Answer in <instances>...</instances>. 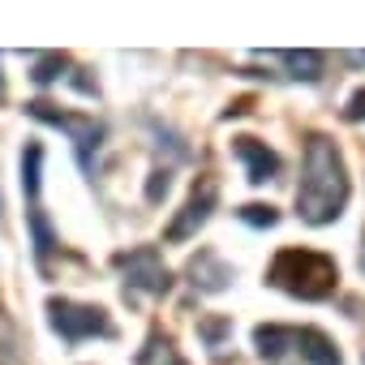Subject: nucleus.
I'll list each match as a JSON object with an SVG mask.
<instances>
[{"mask_svg":"<svg viewBox=\"0 0 365 365\" xmlns=\"http://www.w3.org/2000/svg\"><path fill=\"white\" fill-rule=\"evenodd\" d=\"M348 202V172L331 138L314 133L305 142V163H301V190H297V215L305 224H331L339 220Z\"/></svg>","mask_w":365,"mask_h":365,"instance_id":"obj_1","label":"nucleus"},{"mask_svg":"<svg viewBox=\"0 0 365 365\" xmlns=\"http://www.w3.org/2000/svg\"><path fill=\"white\" fill-rule=\"evenodd\" d=\"M335 279H339L335 262L318 250H279L275 262H271V284L292 292V297H305V301L331 297Z\"/></svg>","mask_w":365,"mask_h":365,"instance_id":"obj_2","label":"nucleus"},{"mask_svg":"<svg viewBox=\"0 0 365 365\" xmlns=\"http://www.w3.org/2000/svg\"><path fill=\"white\" fill-rule=\"evenodd\" d=\"M48 314H52V327L65 335V339H86V335H112V322L103 309L95 305H73V301H61L52 297L48 301Z\"/></svg>","mask_w":365,"mask_h":365,"instance_id":"obj_3","label":"nucleus"},{"mask_svg":"<svg viewBox=\"0 0 365 365\" xmlns=\"http://www.w3.org/2000/svg\"><path fill=\"white\" fill-rule=\"evenodd\" d=\"M116 267L125 271V288H138V292H168V271H163V262H159V254L150 250V245H142V250H129V254H116Z\"/></svg>","mask_w":365,"mask_h":365,"instance_id":"obj_4","label":"nucleus"},{"mask_svg":"<svg viewBox=\"0 0 365 365\" xmlns=\"http://www.w3.org/2000/svg\"><path fill=\"white\" fill-rule=\"evenodd\" d=\"M215 198H220V190H215V180H207L202 190H194V198L185 202V211L176 215V224L168 228V241H185V237H194L207 220H211V211H215Z\"/></svg>","mask_w":365,"mask_h":365,"instance_id":"obj_5","label":"nucleus"},{"mask_svg":"<svg viewBox=\"0 0 365 365\" xmlns=\"http://www.w3.org/2000/svg\"><path fill=\"white\" fill-rule=\"evenodd\" d=\"M31 116H35V120H48V125H65V129L73 133V142H78L82 159H86V155H91V146H99V138H103V129H99L95 120H73V116L56 112L52 103H31Z\"/></svg>","mask_w":365,"mask_h":365,"instance_id":"obj_6","label":"nucleus"},{"mask_svg":"<svg viewBox=\"0 0 365 365\" xmlns=\"http://www.w3.org/2000/svg\"><path fill=\"white\" fill-rule=\"evenodd\" d=\"M237 159L245 163V172H250V180L254 185H262V180H271L275 172H279V155L267 146V142H258V138H237Z\"/></svg>","mask_w":365,"mask_h":365,"instance_id":"obj_7","label":"nucleus"},{"mask_svg":"<svg viewBox=\"0 0 365 365\" xmlns=\"http://www.w3.org/2000/svg\"><path fill=\"white\" fill-rule=\"evenodd\" d=\"M190 279H194V288H202V292H220V288H228L232 271H228L211 250H202V254L190 262Z\"/></svg>","mask_w":365,"mask_h":365,"instance_id":"obj_8","label":"nucleus"},{"mask_svg":"<svg viewBox=\"0 0 365 365\" xmlns=\"http://www.w3.org/2000/svg\"><path fill=\"white\" fill-rule=\"evenodd\" d=\"M297 348H301V356H305L309 365H339V348H335L322 331H314V327L297 331Z\"/></svg>","mask_w":365,"mask_h":365,"instance_id":"obj_9","label":"nucleus"},{"mask_svg":"<svg viewBox=\"0 0 365 365\" xmlns=\"http://www.w3.org/2000/svg\"><path fill=\"white\" fill-rule=\"evenodd\" d=\"M254 344H258L262 356H279V352H288V348L297 344V331H284V327H258V331H254Z\"/></svg>","mask_w":365,"mask_h":365,"instance_id":"obj_10","label":"nucleus"},{"mask_svg":"<svg viewBox=\"0 0 365 365\" xmlns=\"http://www.w3.org/2000/svg\"><path fill=\"white\" fill-rule=\"evenodd\" d=\"M0 365H22V335L9 314H0Z\"/></svg>","mask_w":365,"mask_h":365,"instance_id":"obj_11","label":"nucleus"},{"mask_svg":"<svg viewBox=\"0 0 365 365\" xmlns=\"http://www.w3.org/2000/svg\"><path fill=\"white\" fill-rule=\"evenodd\" d=\"M39 163H43V146H39V142H31V146H26V155H22V185H26V194H31V198L39 194Z\"/></svg>","mask_w":365,"mask_h":365,"instance_id":"obj_12","label":"nucleus"},{"mask_svg":"<svg viewBox=\"0 0 365 365\" xmlns=\"http://www.w3.org/2000/svg\"><path fill=\"white\" fill-rule=\"evenodd\" d=\"M284 61H288V65H292V73H297V78H305V82H314V78L322 73V56H318V52H288Z\"/></svg>","mask_w":365,"mask_h":365,"instance_id":"obj_13","label":"nucleus"},{"mask_svg":"<svg viewBox=\"0 0 365 365\" xmlns=\"http://www.w3.org/2000/svg\"><path fill=\"white\" fill-rule=\"evenodd\" d=\"M65 65H69V56L48 52V56H39V61H35V73H31V78H35L39 86H48V82H56V78H61V69H65Z\"/></svg>","mask_w":365,"mask_h":365,"instance_id":"obj_14","label":"nucleus"},{"mask_svg":"<svg viewBox=\"0 0 365 365\" xmlns=\"http://www.w3.org/2000/svg\"><path fill=\"white\" fill-rule=\"evenodd\" d=\"M241 220H245V224H254V228H275V224H279V211H275V207H258V202H254V207H245V211H241Z\"/></svg>","mask_w":365,"mask_h":365,"instance_id":"obj_15","label":"nucleus"},{"mask_svg":"<svg viewBox=\"0 0 365 365\" xmlns=\"http://www.w3.org/2000/svg\"><path fill=\"white\" fill-rule=\"evenodd\" d=\"M31 228H35V250H39V254H48L56 241H52V228H48L43 211H31Z\"/></svg>","mask_w":365,"mask_h":365,"instance_id":"obj_16","label":"nucleus"},{"mask_svg":"<svg viewBox=\"0 0 365 365\" xmlns=\"http://www.w3.org/2000/svg\"><path fill=\"white\" fill-rule=\"evenodd\" d=\"M168 194V172H150V185H146V198L150 202H159Z\"/></svg>","mask_w":365,"mask_h":365,"instance_id":"obj_17","label":"nucleus"},{"mask_svg":"<svg viewBox=\"0 0 365 365\" xmlns=\"http://www.w3.org/2000/svg\"><path fill=\"white\" fill-rule=\"evenodd\" d=\"M344 116H348V120H365V86H361V91H356V95L348 99V108H344Z\"/></svg>","mask_w":365,"mask_h":365,"instance_id":"obj_18","label":"nucleus"},{"mask_svg":"<svg viewBox=\"0 0 365 365\" xmlns=\"http://www.w3.org/2000/svg\"><path fill=\"white\" fill-rule=\"evenodd\" d=\"M172 365H185V361H172Z\"/></svg>","mask_w":365,"mask_h":365,"instance_id":"obj_19","label":"nucleus"},{"mask_svg":"<svg viewBox=\"0 0 365 365\" xmlns=\"http://www.w3.org/2000/svg\"><path fill=\"white\" fill-rule=\"evenodd\" d=\"M361 267H365V254H361Z\"/></svg>","mask_w":365,"mask_h":365,"instance_id":"obj_20","label":"nucleus"},{"mask_svg":"<svg viewBox=\"0 0 365 365\" xmlns=\"http://www.w3.org/2000/svg\"><path fill=\"white\" fill-rule=\"evenodd\" d=\"M0 86H5V82H0Z\"/></svg>","mask_w":365,"mask_h":365,"instance_id":"obj_21","label":"nucleus"}]
</instances>
